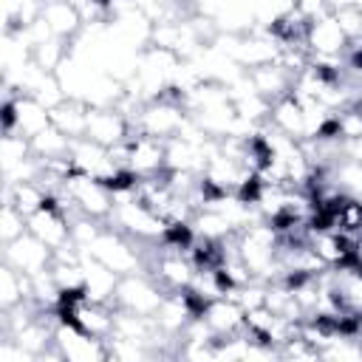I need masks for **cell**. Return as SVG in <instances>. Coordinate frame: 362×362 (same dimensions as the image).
<instances>
[{"label":"cell","mask_w":362,"mask_h":362,"mask_svg":"<svg viewBox=\"0 0 362 362\" xmlns=\"http://www.w3.org/2000/svg\"><path fill=\"white\" fill-rule=\"evenodd\" d=\"M164 297H167V288L150 272H136V274H124L119 280L113 308H127V311H136V314L156 317Z\"/></svg>","instance_id":"obj_1"},{"label":"cell","mask_w":362,"mask_h":362,"mask_svg":"<svg viewBox=\"0 0 362 362\" xmlns=\"http://www.w3.org/2000/svg\"><path fill=\"white\" fill-rule=\"evenodd\" d=\"M71 144H74V139L65 136L54 124L31 139V150L37 158H71Z\"/></svg>","instance_id":"obj_8"},{"label":"cell","mask_w":362,"mask_h":362,"mask_svg":"<svg viewBox=\"0 0 362 362\" xmlns=\"http://www.w3.org/2000/svg\"><path fill=\"white\" fill-rule=\"evenodd\" d=\"M25 232H28L25 215H23L17 206L3 204V215H0V240H3V243H11L14 238H20V235H25Z\"/></svg>","instance_id":"obj_9"},{"label":"cell","mask_w":362,"mask_h":362,"mask_svg":"<svg viewBox=\"0 0 362 362\" xmlns=\"http://www.w3.org/2000/svg\"><path fill=\"white\" fill-rule=\"evenodd\" d=\"M3 263L14 266L23 274H40L45 269H51L54 263V249L45 246L37 235L25 232L20 238H14L11 243H3Z\"/></svg>","instance_id":"obj_2"},{"label":"cell","mask_w":362,"mask_h":362,"mask_svg":"<svg viewBox=\"0 0 362 362\" xmlns=\"http://www.w3.org/2000/svg\"><path fill=\"white\" fill-rule=\"evenodd\" d=\"M305 48H308L311 54H320V57H339V54H345L348 37H345L339 20H337L334 14L317 17V20L308 25Z\"/></svg>","instance_id":"obj_3"},{"label":"cell","mask_w":362,"mask_h":362,"mask_svg":"<svg viewBox=\"0 0 362 362\" xmlns=\"http://www.w3.org/2000/svg\"><path fill=\"white\" fill-rule=\"evenodd\" d=\"M88 139L113 147L130 136V122L116 107H90L88 105Z\"/></svg>","instance_id":"obj_5"},{"label":"cell","mask_w":362,"mask_h":362,"mask_svg":"<svg viewBox=\"0 0 362 362\" xmlns=\"http://www.w3.org/2000/svg\"><path fill=\"white\" fill-rule=\"evenodd\" d=\"M40 17L48 23V28H51L54 37H62L68 42L76 40L82 34V28H85L82 14H79V8L71 0H42Z\"/></svg>","instance_id":"obj_6"},{"label":"cell","mask_w":362,"mask_h":362,"mask_svg":"<svg viewBox=\"0 0 362 362\" xmlns=\"http://www.w3.org/2000/svg\"><path fill=\"white\" fill-rule=\"evenodd\" d=\"M266 124L283 136L297 139V141L308 139V110L294 99V93H286L283 99L272 102V113H269Z\"/></svg>","instance_id":"obj_4"},{"label":"cell","mask_w":362,"mask_h":362,"mask_svg":"<svg viewBox=\"0 0 362 362\" xmlns=\"http://www.w3.org/2000/svg\"><path fill=\"white\" fill-rule=\"evenodd\" d=\"M14 113H17L14 133H20V136L34 139L45 127H51V110L42 102H37L34 96H28V93H17L14 96Z\"/></svg>","instance_id":"obj_7"}]
</instances>
